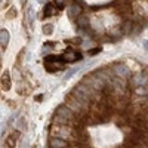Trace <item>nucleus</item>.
Returning <instances> with one entry per match:
<instances>
[{
  "instance_id": "1",
  "label": "nucleus",
  "mask_w": 148,
  "mask_h": 148,
  "mask_svg": "<svg viewBox=\"0 0 148 148\" xmlns=\"http://www.w3.org/2000/svg\"><path fill=\"white\" fill-rule=\"evenodd\" d=\"M74 116L76 114H74V111L70 107L59 105L56 108V113H55L52 121L55 123V125H70V121L74 120Z\"/></svg>"
},
{
  "instance_id": "2",
  "label": "nucleus",
  "mask_w": 148,
  "mask_h": 148,
  "mask_svg": "<svg viewBox=\"0 0 148 148\" xmlns=\"http://www.w3.org/2000/svg\"><path fill=\"white\" fill-rule=\"evenodd\" d=\"M65 105L70 107V108L74 111V114H82L83 111H84V108L88 107V104H84V102H82L80 99H77V98L74 96L73 93H68V95L65 96Z\"/></svg>"
},
{
  "instance_id": "3",
  "label": "nucleus",
  "mask_w": 148,
  "mask_h": 148,
  "mask_svg": "<svg viewBox=\"0 0 148 148\" xmlns=\"http://www.w3.org/2000/svg\"><path fill=\"white\" fill-rule=\"evenodd\" d=\"M45 62H46V70L47 71H59V70H62V56H47L45 59Z\"/></svg>"
},
{
  "instance_id": "4",
  "label": "nucleus",
  "mask_w": 148,
  "mask_h": 148,
  "mask_svg": "<svg viewBox=\"0 0 148 148\" xmlns=\"http://www.w3.org/2000/svg\"><path fill=\"white\" fill-rule=\"evenodd\" d=\"M113 74L116 77H119V79H127V77H130V70L127 68V65L126 64H123V62H117L114 67H113Z\"/></svg>"
},
{
  "instance_id": "5",
  "label": "nucleus",
  "mask_w": 148,
  "mask_h": 148,
  "mask_svg": "<svg viewBox=\"0 0 148 148\" xmlns=\"http://www.w3.org/2000/svg\"><path fill=\"white\" fill-rule=\"evenodd\" d=\"M148 82V76L145 73H139V74H135V76L130 79V84L133 88H139V86H145Z\"/></svg>"
},
{
  "instance_id": "6",
  "label": "nucleus",
  "mask_w": 148,
  "mask_h": 148,
  "mask_svg": "<svg viewBox=\"0 0 148 148\" xmlns=\"http://www.w3.org/2000/svg\"><path fill=\"white\" fill-rule=\"evenodd\" d=\"M61 56H62V61H65V62H76V61H79L82 58V55L79 52H74V51H67Z\"/></svg>"
},
{
  "instance_id": "7",
  "label": "nucleus",
  "mask_w": 148,
  "mask_h": 148,
  "mask_svg": "<svg viewBox=\"0 0 148 148\" xmlns=\"http://www.w3.org/2000/svg\"><path fill=\"white\" fill-rule=\"evenodd\" d=\"M49 145L52 148H64V147H67V141L64 138H52L49 141Z\"/></svg>"
},
{
  "instance_id": "8",
  "label": "nucleus",
  "mask_w": 148,
  "mask_h": 148,
  "mask_svg": "<svg viewBox=\"0 0 148 148\" xmlns=\"http://www.w3.org/2000/svg\"><path fill=\"white\" fill-rule=\"evenodd\" d=\"M2 89L3 90H9L10 89V77H9L8 71H5L2 74Z\"/></svg>"
},
{
  "instance_id": "9",
  "label": "nucleus",
  "mask_w": 148,
  "mask_h": 148,
  "mask_svg": "<svg viewBox=\"0 0 148 148\" xmlns=\"http://www.w3.org/2000/svg\"><path fill=\"white\" fill-rule=\"evenodd\" d=\"M18 138H19V132L10 133V135H9V138L6 139V145H8L9 148H14V147H15V142H16Z\"/></svg>"
},
{
  "instance_id": "10",
  "label": "nucleus",
  "mask_w": 148,
  "mask_h": 148,
  "mask_svg": "<svg viewBox=\"0 0 148 148\" xmlns=\"http://www.w3.org/2000/svg\"><path fill=\"white\" fill-rule=\"evenodd\" d=\"M0 40H2V49H5L9 43V31L8 30H2L0 31Z\"/></svg>"
},
{
  "instance_id": "11",
  "label": "nucleus",
  "mask_w": 148,
  "mask_h": 148,
  "mask_svg": "<svg viewBox=\"0 0 148 148\" xmlns=\"http://www.w3.org/2000/svg\"><path fill=\"white\" fill-rule=\"evenodd\" d=\"M68 14L71 16H80L82 15V6L80 5H73L70 9H68Z\"/></svg>"
},
{
  "instance_id": "12",
  "label": "nucleus",
  "mask_w": 148,
  "mask_h": 148,
  "mask_svg": "<svg viewBox=\"0 0 148 148\" xmlns=\"http://www.w3.org/2000/svg\"><path fill=\"white\" fill-rule=\"evenodd\" d=\"M77 25L80 27V28H86L89 25V18L86 16V15H80V16H77Z\"/></svg>"
},
{
  "instance_id": "13",
  "label": "nucleus",
  "mask_w": 148,
  "mask_h": 148,
  "mask_svg": "<svg viewBox=\"0 0 148 148\" xmlns=\"http://www.w3.org/2000/svg\"><path fill=\"white\" fill-rule=\"evenodd\" d=\"M52 33H53V25H52V24H45V25H43V34L51 36Z\"/></svg>"
},
{
  "instance_id": "14",
  "label": "nucleus",
  "mask_w": 148,
  "mask_h": 148,
  "mask_svg": "<svg viewBox=\"0 0 148 148\" xmlns=\"http://www.w3.org/2000/svg\"><path fill=\"white\" fill-rule=\"evenodd\" d=\"M52 14H53L52 5H46L45 6V10H43V16H52Z\"/></svg>"
},
{
  "instance_id": "15",
  "label": "nucleus",
  "mask_w": 148,
  "mask_h": 148,
  "mask_svg": "<svg viewBox=\"0 0 148 148\" xmlns=\"http://www.w3.org/2000/svg\"><path fill=\"white\" fill-rule=\"evenodd\" d=\"M15 16H16V9H14V8L9 9L8 14H6V18L8 19H12V18H15Z\"/></svg>"
},
{
  "instance_id": "16",
  "label": "nucleus",
  "mask_w": 148,
  "mask_h": 148,
  "mask_svg": "<svg viewBox=\"0 0 148 148\" xmlns=\"http://www.w3.org/2000/svg\"><path fill=\"white\" fill-rule=\"evenodd\" d=\"M135 93H136V95H145V93H147L145 86H139V88H135Z\"/></svg>"
},
{
  "instance_id": "17",
  "label": "nucleus",
  "mask_w": 148,
  "mask_h": 148,
  "mask_svg": "<svg viewBox=\"0 0 148 148\" xmlns=\"http://www.w3.org/2000/svg\"><path fill=\"white\" fill-rule=\"evenodd\" d=\"M55 5H56L58 9H62L64 5H65V0H55Z\"/></svg>"
},
{
  "instance_id": "18",
  "label": "nucleus",
  "mask_w": 148,
  "mask_h": 148,
  "mask_svg": "<svg viewBox=\"0 0 148 148\" xmlns=\"http://www.w3.org/2000/svg\"><path fill=\"white\" fill-rule=\"evenodd\" d=\"M102 51L101 47H93V49H90V52H89V55H96V53H99Z\"/></svg>"
},
{
  "instance_id": "19",
  "label": "nucleus",
  "mask_w": 148,
  "mask_h": 148,
  "mask_svg": "<svg viewBox=\"0 0 148 148\" xmlns=\"http://www.w3.org/2000/svg\"><path fill=\"white\" fill-rule=\"evenodd\" d=\"M130 27H132V24H130V22H126V24H125V27H123V33H129Z\"/></svg>"
},
{
  "instance_id": "20",
  "label": "nucleus",
  "mask_w": 148,
  "mask_h": 148,
  "mask_svg": "<svg viewBox=\"0 0 148 148\" xmlns=\"http://www.w3.org/2000/svg\"><path fill=\"white\" fill-rule=\"evenodd\" d=\"M28 15H30V22H31V21L34 19V12H33V9L28 10Z\"/></svg>"
},
{
  "instance_id": "21",
  "label": "nucleus",
  "mask_w": 148,
  "mask_h": 148,
  "mask_svg": "<svg viewBox=\"0 0 148 148\" xmlns=\"http://www.w3.org/2000/svg\"><path fill=\"white\" fill-rule=\"evenodd\" d=\"M42 98H43L42 95H37V96H36V101H37V102H39V101H42Z\"/></svg>"
},
{
  "instance_id": "22",
  "label": "nucleus",
  "mask_w": 148,
  "mask_h": 148,
  "mask_svg": "<svg viewBox=\"0 0 148 148\" xmlns=\"http://www.w3.org/2000/svg\"><path fill=\"white\" fill-rule=\"evenodd\" d=\"M144 47H145L147 51H148V42H145V43H144Z\"/></svg>"
},
{
  "instance_id": "23",
  "label": "nucleus",
  "mask_w": 148,
  "mask_h": 148,
  "mask_svg": "<svg viewBox=\"0 0 148 148\" xmlns=\"http://www.w3.org/2000/svg\"><path fill=\"white\" fill-rule=\"evenodd\" d=\"M25 3H27V0H21V5H22V6L25 5Z\"/></svg>"
},
{
  "instance_id": "24",
  "label": "nucleus",
  "mask_w": 148,
  "mask_h": 148,
  "mask_svg": "<svg viewBox=\"0 0 148 148\" xmlns=\"http://www.w3.org/2000/svg\"><path fill=\"white\" fill-rule=\"evenodd\" d=\"M64 148H68V147H64Z\"/></svg>"
},
{
  "instance_id": "25",
  "label": "nucleus",
  "mask_w": 148,
  "mask_h": 148,
  "mask_svg": "<svg viewBox=\"0 0 148 148\" xmlns=\"http://www.w3.org/2000/svg\"><path fill=\"white\" fill-rule=\"evenodd\" d=\"M147 148H148V147H147Z\"/></svg>"
}]
</instances>
